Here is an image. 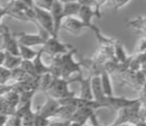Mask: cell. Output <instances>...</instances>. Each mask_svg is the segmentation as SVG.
<instances>
[{
	"instance_id": "d6a6232c",
	"label": "cell",
	"mask_w": 146,
	"mask_h": 126,
	"mask_svg": "<svg viewBox=\"0 0 146 126\" xmlns=\"http://www.w3.org/2000/svg\"><path fill=\"white\" fill-rule=\"evenodd\" d=\"M49 123H50V119H47L44 118V117L39 116V115H36L33 126H48Z\"/></svg>"
},
{
	"instance_id": "7bdbcfd3",
	"label": "cell",
	"mask_w": 146,
	"mask_h": 126,
	"mask_svg": "<svg viewBox=\"0 0 146 126\" xmlns=\"http://www.w3.org/2000/svg\"><path fill=\"white\" fill-rule=\"evenodd\" d=\"M68 126H82V125L78 124V123H75V122H71V121H70V123Z\"/></svg>"
},
{
	"instance_id": "ee69618b",
	"label": "cell",
	"mask_w": 146,
	"mask_h": 126,
	"mask_svg": "<svg viewBox=\"0 0 146 126\" xmlns=\"http://www.w3.org/2000/svg\"><path fill=\"white\" fill-rule=\"evenodd\" d=\"M2 33V24H0V35H1Z\"/></svg>"
},
{
	"instance_id": "4316f807",
	"label": "cell",
	"mask_w": 146,
	"mask_h": 126,
	"mask_svg": "<svg viewBox=\"0 0 146 126\" xmlns=\"http://www.w3.org/2000/svg\"><path fill=\"white\" fill-rule=\"evenodd\" d=\"M30 78L31 76H28L20 67L16 68V69L11 71V80H14V84H15V82H25V80H27L28 78Z\"/></svg>"
},
{
	"instance_id": "8d00e7d4",
	"label": "cell",
	"mask_w": 146,
	"mask_h": 126,
	"mask_svg": "<svg viewBox=\"0 0 146 126\" xmlns=\"http://www.w3.org/2000/svg\"><path fill=\"white\" fill-rule=\"evenodd\" d=\"M19 1H21L22 3H24L26 6H28L30 8H33L35 6L34 0H19Z\"/></svg>"
},
{
	"instance_id": "4fadbf2b",
	"label": "cell",
	"mask_w": 146,
	"mask_h": 126,
	"mask_svg": "<svg viewBox=\"0 0 146 126\" xmlns=\"http://www.w3.org/2000/svg\"><path fill=\"white\" fill-rule=\"evenodd\" d=\"M94 114H96L94 109L90 108V107H81V108L76 109L74 114L72 115L70 121L84 126L87 124L88 120H90Z\"/></svg>"
},
{
	"instance_id": "4dcf8cb0",
	"label": "cell",
	"mask_w": 146,
	"mask_h": 126,
	"mask_svg": "<svg viewBox=\"0 0 146 126\" xmlns=\"http://www.w3.org/2000/svg\"><path fill=\"white\" fill-rule=\"evenodd\" d=\"M53 2H54V0H34L35 5L42 8V9L47 10V11H50Z\"/></svg>"
},
{
	"instance_id": "6da1fadb",
	"label": "cell",
	"mask_w": 146,
	"mask_h": 126,
	"mask_svg": "<svg viewBox=\"0 0 146 126\" xmlns=\"http://www.w3.org/2000/svg\"><path fill=\"white\" fill-rule=\"evenodd\" d=\"M76 53H77V50L73 48L68 53L52 58L50 65V73L54 78L71 80V76L74 74H78V75L83 74L81 63L74 60V55Z\"/></svg>"
},
{
	"instance_id": "44dd1931",
	"label": "cell",
	"mask_w": 146,
	"mask_h": 126,
	"mask_svg": "<svg viewBox=\"0 0 146 126\" xmlns=\"http://www.w3.org/2000/svg\"><path fill=\"white\" fill-rule=\"evenodd\" d=\"M113 54H114V60L119 64L127 63V61L129 59V56L127 55L125 49L123 48V45L118 40L116 41L113 46Z\"/></svg>"
},
{
	"instance_id": "7c38bea8",
	"label": "cell",
	"mask_w": 146,
	"mask_h": 126,
	"mask_svg": "<svg viewBox=\"0 0 146 126\" xmlns=\"http://www.w3.org/2000/svg\"><path fill=\"white\" fill-rule=\"evenodd\" d=\"M50 14L52 16L53 23H54V33L55 37L58 38L59 31L61 28L62 21L64 20V13H63V4L59 1V0H54L52 6L50 9Z\"/></svg>"
},
{
	"instance_id": "7a4b0ae2",
	"label": "cell",
	"mask_w": 146,
	"mask_h": 126,
	"mask_svg": "<svg viewBox=\"0 0 146 126\" xmlns=\"http://www.w3.org/2000/svg\"><path fill=\"white\" fill-rule=\"evenodd\" d=\"M73 82H77V78H71V80H64L62 78H55L50 88L47 90L45 94L47 96L54 98L56 100L64 99V98L73 97L76 96L74 92H71L69 88V84Z\"/></svg>"
},
{
	"instance_id": "1f68e13d",
	"label": "cell",
	"mask_w": 146,
	"mask_h": 126,
	"mask_svg": "<svg viewBox=\"0 0 146 126\" xmlns=\"http://www.w3.org/2000/svg\"><path fill=\"white\" fill-rule=\"evenodd\" d=\"M92 1H94V5H96V7H94V12H96V18H102L100 8H102V6L104 5L108 0H92Z\"/></svg>"
},
{
	"instance_id": "cb8c5ba5",
	"label": "cell",
	"mask_w": 146,
	"mask_h": 126,
	"mask_svg": "<svg viewBox=\"0 0 146 126\" xmlns=\"http://www.w3.org/2000/svg\"><path fill=\"white\" fill-rule=\"evenodd\" d=\"M80 9H81V5L77 1L63 4L64 17H75L76 15L79 14Z\"/></svg>"
},
{
	"instance_id": "ac0fdd59",
	"label": "cell",
	"mask_w": 146,
	"mask_h": 126,
	"mask_svg": "<svg viewBox=\"0 0 146 126\" xmlns=\"http://www.w3.org/2000/svg\"><path fill=\"white\" fill-rule=\"evenodd\" d=\"M43 54H44V51H43V48H41V50L38 51L37 56L32 61L35 72H36L37 76H42V75H45V74H47V73H50V67L47 66L42 60Z\"/></svg>"
},
{
	"instance_id": "d6986e66",
	"label": "cell",
	"mask_w": 146,
	"mask_h": 126,
	"mask_svg": "<svg viewBox=\"0 0 146 126\" xmlns=\"http://www.w3.org/2000/svg\"><path fill=\"white\" fill-rule=\"evenodd\" d=\"M100 84H102V92L106 97L114 95L113 86H112V80H111V75L108 74V72H102V75L100 76Z\"/></svg>"
},
{
	"instance_id": "60d3db41",
	"label": "cell",
	"mask_w": 146,
	"mask_h": 126,
	"mask_svg": "<svg viewBox=\"0 0 146 126\" xmlns=\"http://www.w3.org/2000/svg\"><path fill=\"white\" fill-rule=\"evenodd\" d=\"M62 4H66V3H70V2H76L77 0H59Z\"/></svg>"
},
{
	"instance_id": "f6af8a7d",
	"label": "cell",
	"mask_w": 146,
	"mask_h": 126,
	"mask_svg": "<svg viewBox=\"0 0 146 126\" xmlns=\"http://www.w3.org/2000/svg\"><path fill=\"white\" fill-rule=\"evenodd\" d=\"M1 49H2V48H0V50H1Z\"/></svg>"
},
{
	"instance_id": "8992f818",
	"label": "cell",
	"mask_w": 146,
	"mask_h": 126,
	"mask_svg": "<svg viewBox=\"0 0 146 126\" xmlns=\"http://www.w3.org/2000/svg\"><path fill=\"white\" fill-rule=\"evenodd\" d=\"M34 10V18H33V23H35L37 27H40L41 29L48 33L50 36L55 37L54 33V23H53L52 16L50 12L45 9L38 7L35 5L33 7ZM57 38V37H56Z\"/></svg>"
},
{
	"instance_id": "836d02e7",
	"label": "cell",
	"mask_w": 146,
	"mask_h": 126,
	"mask_svg": "<svg viewBox=\"0 0 146 126\" xmlns=\"http://www.w3.org/2000/svg\"><path fill=\"white\" fill-rule=\"evenodd\" d=\"M140 103H146V82L138 92V97H136Z\"/></svg>"
},
{
	"instance_id": "484cf974",
	"label": "cell",
	"mask_w": 146,
	"mask_h": 126,
	"mask_svg": "<svg viewBox=\"0 0 146 126\" xmlns=\"http://www.w3.org/2000/svg\"><path fill=\"white\" fill-rule=\"evenodd\" d=\"M54 78H55L52 76V74H51V73H47V74H45V75L40 76V78H39L38 90L46 92L47 90H48V88H50L51 84H52Z\"/></svg>"
},
{
	"instance_id": "b9f144b4",
	"label": "cell",
	"mask_w": 146,
	"mask_h": 126,
	"mask_svg": "<svg viewBox=\"0 0 146 126\" xmlns=\"http://www.w3.org/2000/svg\"><path fill=\"white\" fill-rule=\"evenodd\" d=\"M98 126H135V125H132V124H119V125H112V124H110V125H98Z\"/></svg>"
},
{
	"instance_id": "d590c367",
	"label": "cell",
	"mask_w": 146,
	"mask_h": 126,
	"mask_svg": "<svg viewBox=\"0 0 146 126\" xmlns=\"http://www.w3.org/2000/svg\"><path fill=\"white\" fill-rule=\"evenodd\" d=\"M70 123V121H66V120H55V121H51L49 123L48 126H68Z\"/></svg>"
},
{
	"instance_id": "f546056e",
	"label": "cell",
	"mask_w": 146,
	"mask_h": 126,
	"mask_svg": "<svg viewBox=\"0 0 146 126\" xmlns=\"http://www.w3.org/2000/svg\"><path fill=\"white\" fill-rule=\"evenodd\" d=\"M108 1L111 4L114 11H117V10L123 8L125 5H127V4L130 1H132V0H108Z\"/></svg>"
},
{
	"instance_id": "2e32d148",
	"label": "cell",
	"mask_w": 146,
	"mask_h": 126,
	"mask_svg": "<svg viewBox=\"0 0 146 126\" xmlns=\"http://www.w3.org/2000/svg\"><path fill=\"white\" fill-rule=\"evenodd\" d=\"M78 15L80 17V20L86 25L87 29H90L92 32H94L96 29H98V27H96L92 22V18L96 17V14L94 12V8L88 7V6H81V9H80Z\"/></svg>"
},
{
	"instance_id": "7402d4cb",
	"label": "cell",
	"mask_w": 146,
	"mask_h": 126,
	"mask_svg": "<svg viewBox=\"0 0 146 126\" xmlns=\"http://www.w3.org/2000/svg\"><path fill=\"white\" fill-rule=\"evenodd\" d=\"M126 24L128 27L138 31L141 35L146 34V17H136L133 19H128Z\"/></svg>"
},
{
	"instance_id": "ba28073f",
	"label": "cell",
	"mask_w": 146,
	"mask_h": 126,
	"mask_svg": "<svg viewBox=\"0 0 146 126\" xmlns=\"http://www.w3.org/2000/svg\"><path fill=\"white\" fill-rule=\"evenodd\" d=\"M1 36L3 38V49L4 51L16 57H20L19 55V43L16 37L10 32V29L6 25H2Z\"/></svg>"
},
{
	"instance_id": "f1b7e54d",
	"label": "cell",
	"mask_w": 146,
	"mask_h": 126,
	"mask_svg": "<svg viewBox=\"0 0 146 126\" xmlns=\"http://www.w3.org/2000/svg\"><path fill=\"white\" fill-rule=\"evenodd\" d=\"M10 80H11V71L1 66L0 67V86H8Z\"/></svg>"
},
{
	"instance_id": "ab89813d",
	"label": "cell",
	"mask_w": 146,
	"mask_h": 126,
	"mask_svg": "<svg viewBox=\"0 0 146 126\" xmlns=\"http://www.w3.org/2000/svg\"><path fill=\"white\" fill-rule=\"evenodd\" d=\"M6 15V11L5 9H4V7H2V6H0V22H1V19L4 17V16Z\"/></svg>"
},
{
	"instance_id": "3957f363",
	"label": "cell",
	"mask_w": 146,
	"mask_h": 126,
	"mask_svg": "<svg viewBox=\"0 0 146 126\" xmlns=\"http://www.w3.org/2000/svg\"><path fill=\"white\" fill-rule=\"evenodd\" d=\"M6 11V15L15 18L22 21L33 22L34 18V10L26 6L19 0H9L5 6H3Z\"/></svg>"
},
{
	"instance_id": "9a60e30c",
	"label": "cell",
	"mask_w": 146,
	"mask_h": 126,
	"mask_svg": "<svg viewBox=\"0 0 146 126\" xmlns=\"http://www.w3.org/2000/svg\"><path fill=\"white\" fill-rule=\"evenodd\" d=\"M77 82H80V98L86 100H94L92 92V76L88 75L87 78H84L83 74L77 76Z\"/></svg>"
},
{
	"instance_id": "ffe728a7",
	"label": "cell",
	"mask_w": 146,
	"mask_h": 126,
	"mask_svg": "<svg viewBox=\"0 0 146 126\" xmlns=\"http://www.w3.org/2000/svg\"><path fill=\"white\" fill-rule=\"evenodd\" d=\"M77 108H75L72 105H59V107L57 108V110L55 111L53 117L58 118V120H66L70 121L72 115L74 114L75 110Z\"/></svg>"
},
{
	"instance_id": "52a82bcc",
	"label": "cell",
	"mask_w": 146,
	"mask_h": 126,
	"mask_svg": "<svg viewBox=\"0 0 146 126\" xmlns=\"http://www.w3.org/2000/svg\"><path fill=\"white\" fill-rule=\"evenodd\" d=\"M42 48L43 51H44V54H47L51 58H54L56 56L68 53L74 47H72V45L64 44V43L60 42L59 39L56 38V37L49 36Z\"/></svg>"
},
{
	"instance_id": "5bb4252c",
	"label": "cell",
	"mask_w": 146,
	"mask_h": 126,
	"mask_svg": "<svg viewBox=\"0 0 146 126\" xmlns=\"http://www.w3.org/2000/svg\"><path fill=\"white\" fill-rule=\"evenodd\" d=\"M60 103L58 102V100L54 99L50 96H47V100L45 101L44 104L41 105V107L35 112V114L39 115L41 117H44V118L50 119L51 117H53Z\"/></svg>"
},
{
	"instance_id": "f35d334b",
	"label": "cell",
	"mask_w": 146,
	"mask_h": 126,
	"mask_svg": "<svg viewBox=\"0 0 146 126\" xmlns=\"http://www.w3.org/2000/svg\"><path fill=\"white\" fill-rule=\"evenodd\" d=\"M4 59H5V51H4L3 49H1V50H0V67L3 66Z\"/></svg>"
},
{
	"instance_id": "e0dca14e",
	"label": "cell",
	"mask_w": 146,
	"mask_h": 126,
	"mask_svg": "<svg viewBox=\"0 0 146 126\" xmlns=\"http://www.w3.org/2000/svg\"><path fill=\"white\" fill-rule=\"evenodd\" d=\"M92 92L94 100L98 103H100L102 105H104V107L106 108L104 102H106V96L104 95V92H102L100 76H92Z\"/></svg>"
},
{
	"instance_id": "603a6c76",
	"label": "cell",
	"mask_w": 146,
	"mask_h": 126,
	"mask_svg": "<svg viewBox=\"0 0 146 126\" xmlns=\"http://www.w3.org/2000/svg\"><path fill=\"white\" fill-rule=\"evenodd\" d=\"M21 62H22V59L20 57L13 56L5 51V59H4V63H3L4 68H6V69L9 70V71H12V70L19 67Z\"/></svg>"
},
{
	"instance_id": "83f0119b",
	"label": "cell",
	"mask_w": 146,
	"mask_h": 126,
	"mask_svg": "<svg viewBox=\"0 0 146 126\" xmlns=\"http://www.w3.org/2000/svg\"><path fill=\"white\" fill-rule=\"evenodd\" d=\"M19 67L21 68L28 76H31V78H37V76H37L36 72H35L32 61H25V60H22Z\"/></svg>"
},
{
	"instance_id": "9c48e42d",
	"label": "cell",
	"mask_w": 146,
	"mask_h": 126,
	"mask_svg": "<svg viewBox=\"0 0 146 126\" xmlns=\"http://www.w3.org/2000/svg\"><path fill=\"white\" fill-rule=\"evenodd\" d=\"M16 39H17L18 43L20 45H23L26 47H32V46H37V45H44L46 42L47 38L49 36L43 34H26V33H20V34L16 35Z\"/></svg>"
},
{
	"instance_id": "277c9868",
	"label": "cell",
	"mask_w": 146,
	"mask_h": 126,
	"mask_svg": "<svg viewBox=\"0 0 146 126\" xmlns=\"http://www.w3.org/2000/svg\"><path fill=\"white\" fill-rule=\"evenodd\" d=\"M139 106H140V102L138 101L137 103H135V104L131 105L129 107L119 109L117 111V116L115 120L111 124L112 125L138 124L140 122V118H139Z\"/></svg>"
},
{
	"instance_id": "30bf717a",
	"label": "cell",
	"mask_w": 146,
	"mask_h": 126,
	"mask_svg": "<svg viewBox=\"0 0 146 126\" xmlns=\"http://www.w3.org/2000/svg\"><path fill=\"white\" fill-rule=\"evenodd\" d=\"M64 29L67 32L71 33L72 35L75 36H79L83 33V31L85 29H87L85 24L81 21L80 19L76 17H66L64 18V20L62 21L61 28Z\"/></svg>"
},
{
	"instance_id": "8fae6325",
	"label": "cell",
	"mask_w": 146,
	"mask_h": 126,
	"mask_svg": "<svg viewBox=\"0 0 146 126\" xmlns=\"http://www.w3.org/2000/svg\"><path fill=\"white\" fill-rule=\"evenodd\" d=\"M137 98H133V99H129L126 97H122V96H110L106 97V100L104 102L106 108H110L113 110L118 111L121 108H125V107H129L131 105L135 104L138 102Z\"/></svg>"
},
{
	"instance_id": "5b68a950",
	"label": "cell",
	"mask_w": 146,
	"mask_h": 126,
	"mask_svg": "<svg viewBox=\"0 0 146 126\" xmlns=\"http://www.w3.org/2000/svg\"><path fill=\"white\" fill-rule=\"evenodd\" d=\"M117 76H118L119 82L122 86H129L137 92L140 90V88L146 82V78L140 71L134 72L131 70H126V71L118 74Z\"/></svg>"
},
{
	"instance_id": "e575fe53",
	"label": "cell",
	"mask_w": 146,
	"mask_h": 126,
	"mask_svg": "<svg viewBox=\"0 0 146 126\" xmlns=\"http://www.w3.org/2000/svg\"><path fill=\"white\" fill-rule=\"evenodd\" d=\"M139 118H140V121L146 122V103H140V106H139Z\"/></svg>"
},
{
	"instance_id": "d4e9b609",
	"label": "cell",
	"mask_w": 146,
	"mask_h": 126,
	"mask_svg": "<svg viewBox=\"0 0 146 126\" xmlns=\"http://www.w3.org/2000/svg\"><path fill=\"white\" fill-rule=\"evenodd\" d=\"M38 51H34L30 47H26L19 44V55L22 60L25 61H33L34 58L37 56Z\"/></svg>"
},
{
	"instance_id": "74e56055",
	"label": "cell",
	"mask_w": 146,
	"mask_h": 126,
	"mask_svg": "<svg viewBox=\"0 0 146 126\" xmlns=\"http://www.w3.org/2000/svg\"><path fill=\"white\" fill-rule=\"evenodd\" d=\"M8 117L7 115H4V114H0V126H4L6 124L8 120Z\"/></svg>"
}]
</instances>
